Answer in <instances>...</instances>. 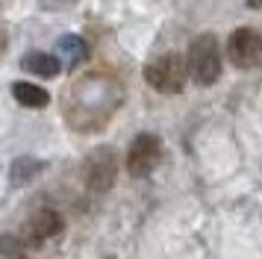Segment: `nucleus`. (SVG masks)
<instances>
[{
	"instance_id": "nucleus-1",
	"label": "nucleus",
	"mask_w": 262,
	"mask_h": 259,
	"mask_svg": "<svg viewBox=\"0 0 262 259\" xmlns=\"http://www.w3.org/2000/svg\"><path fill=\"white\" fill-rule=\"evenodd\" d=\"M186 65H189L191 80L198 85H212L221 77V47H218V38L212 33L198 35L189 47Z\"/></svg>"
},
{
	"instance_id": "nucleus-2",
	"label": "nucleus",
	"mask_w": 262,
	"mask_h": 259,
	"mask_svg": "<svg viewBox=\"0 0 262 259\" xmlns=\"http://www.w3.org/2000/svg\"><path fill=\"white\" fill-rule=\"evenodd\" d=\"M144 80L159 94H180L189 80V65L180 53H165V56H156L144 68Z\"/></svg>"
},
{
	"instance_id": "nucleus-3",
	"label": "nucleus",
	"mask_w": 262,
	"mask_h": 259,
	"mask_svg": "<svg viewBox=\"0 0 262 259\" xmlns=\"http://www.w3.org/2000/svg\"><path fill=\"white\" fill-rule=\"evenodd\" d=\"M162 139L154 136V133H142V136H136L130 144V150H127V171L133 177H147L154 171L156 165L162 162Z\"/></svg>"
},
{
	"instance_id": "nucleus-4",
	"label": "nucleus",
	"mask_w": 262,
	"mask_h": 259,
	"mask_svg": "<svg viewBox=\"0 0 262 259\" xmlns=\"http://www.w3.org/2000/svg\"><path fill=\"white\" fill-rule=\"evenodd\" d=\"M118 177V156L112 147H97L85 159V186L92 191H109Z\"/></svg>"
},
{
	"instance_id": "nucleus-5",
	"label": "nucleus",
	"mask_w": 262,
	"mask_h": 259,
	"mask_svg": "<svg viewBox=\"0 0 262 259\" xmlns=\"http://www.w3.org/2000/svg\"><path fill=\"white\" fill-rule=\"evenodd\" d=\"M227 56L236 68H253L262 59V35L250 27L233 30L230 41H227Z\"/></svg>"
},
{
	"instance_id": "nucleus-6",
	"label": "nucleus",
	"mask_w": 262,
	"mask_h": 259,
	"mask_svg": "<svg viewBox=\"0 0 262 259\" xmlns=\"http://www.w3.org/2000/svg\"><path fill=\"white\" fill-rule=\"evenodd\" d=\"M62 227H65V221L56 209H38L27 218L24 230H21V242L30 247H41L48 239H56Z\"/></svg>"
},
{
	"instance_id": "nucleus-7",
	"label": "nucleus",
	"mask_w": 262,
	"mask_h": 259,
	"mask_svg": "<svg viewBox=\"0 0 262 259\" xmlns=\"http://www.w3.org/2000/svg\"><path fill=\"white\" fill-rule=\"evenodd\" d=\"M21 68L30 71V74H36V77L53 80V77H59L62 62H59V56H50V53L33 50V53H24V59H21Z\"/></svg>"
},
{
	"instance_id": "nucleus-8",
	"label": "nucleus",
	"mask_w": 262,
	"mask_h": 259,
	"mask_svg": "<svg viewBox=\"0 0 262 259\" xmlns=\"http://www.w3.org/2000/svg\"><path fill=\"white\" fill-rule=\"evenodd\" d=\"M56 53H59V62L74 68V65H83L85 59H89V45L80 35H62L59 41H56Z\"/></svg>"
},
{
	"instance_id": "nucleus-9",
	"label": "nucleus",
	"mask_w": 262,
	"mask_h": 259,
	"mask_svg": "<svg viewBox=\"0 0 262 259\" xmlns=\"http://www.w3.org/2000/svg\"><path fill=\"white\" fill-rule=\"evenodd\" d=\"M12 94H15V100L21 106H30V109H41V106H48L50 103V94L41 89V85H36V82H15L12 85Z\"/></svg>"
},
{
	"instance_id": "nucleus-10",
	"label": "nucleus",
	"mask_w": 262,
	"mask_h": 259,
	"mask_svg": "<svg viewBox=\"0 0 262 259\" xmlns=\"http://www.w3.org/2000/svg\"><path fill=\"white\" fill-rule=\"evenodd\" d=\"M38 171H41V162H38V159H27V156L15 159V165H12V186H24V183H30Z\"/></svg>"
},
{
	"instance_id": "nucleus-11",
	"label": "nucleus",
	"mask_w": 262,
	"mask_h": 259,
	"mask_svg": "<svg viewBox=\"0 0 262 259\" xmlns=\"http://www.w3.org/2000/svg\"><path fill=\"white\" fill-rule=\"evenodd\" d=\"M0 259H27V245L18 235H0Z\"/></svg>"
},
{
	"instance_id": "nucleus-12",
	"label": "nucleus",
	"mask_w": 262,
	"mask_h": 259,
	"mask_svg": "<svg viewBox=\"0 0 262 259\" xmlns=\"http://www.w3.org/2000/svg\"><path fill=\"white\" fill-rule=\"evenodd\" d=\"M248 6H253V9H259V6H262V0H248Z\"/></svg>"
}]
</instances>
